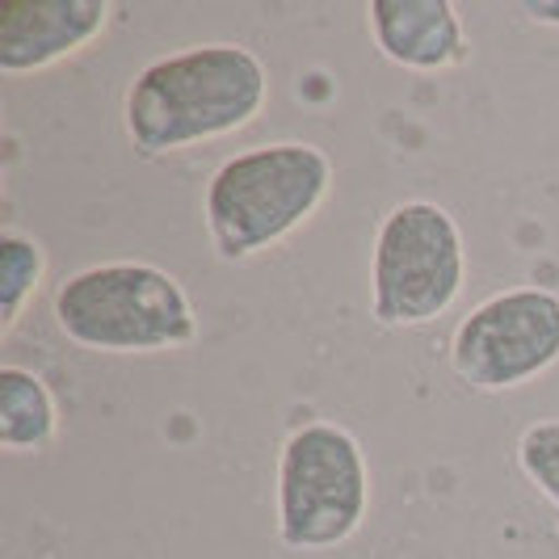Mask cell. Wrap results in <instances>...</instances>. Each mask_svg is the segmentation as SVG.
I'll return each instance as SVG.
<instances>
[{
    "instance_id": "obj_4",
    "label": "cell",
    "mask_w": 559,
    "mask_h": 559,
    "mask_svg": "<svg viewBox=\"0 0 559 559\" xmlns=\"http://www.w3.org/2000/svg\"><path fill=\"white\" fill-rule=\"evenodd\" d=\"M370 513V463L362 442L336 420L299 425L278 450L274 518L286 551H333Z\"/></svg>"
},
{
    "instance_id": "obj_2",
    "label": "cell",
    "mask_w": 559,
    "mask_h": 559,
    "mask_svg": "<svg viewBox=\"0 0 559 559\" xmlns=\"http://www.w3.org/2000/svg\"><path fill=\"white\" fill-rule=\"evenodd\" d=\"M333 156L316 143H257L206 177L202 219L219 261L245 265L286 245L333 194Z\"/></svg>"
},
{
    "instance_id": "obj_8",
    "label": "cell",
    "mask_w": 559,
    "mask_h": 559,
    "mask_svg": "<svg viewBox=\"0 0 559 559\" xmlns=\"http://www.w3.org/2000/svg\"><path fill=\"white\" fill-rule=\"evenodd\" d=\"M366 26L379 56L408 72H454L472 59V38L450 0H370Z\"/></svg>"
},
{
    "instance_id": "obj_11",
    "label": "cell",
    "mask_w": 559,
    "mask_h": 559,
    "mask_svg": "<svg viewBox=\"0 0 559 559\" xmlns=\"http://www.w3.org/2000/svg\"><path fill=\"white\" fill-rule=\"evenodd\" d=\"M518 467L538 488V497L559 509V417L534 420L518 433Z\"/></svg>"
},
{
    "instance_id": "obj_3",
    "label": "cell",
    "mask_w": 559,
    "mask_h": 559,
    "mask_svg": "<svg viewBox=\"0 0 559 559\" xmlns=\"http://www.w3.org/2000/svg\"><path fill=\"white\" fill-rule=\"evenodd\" d=\"M56 329L88 354H173L202 333L194 299L152 261L84 265L56 286Z\"/></svg>"
},
{
    "instance_id": "obj_10",
    "label": "cell",
    "mask_w": 559,
    "mask_h": 559,
    "mask_svg": "<svg viewBox=\"0 0 559 559\" xmlns=\"http://www.w3.org/2000/svg\"><path fill=\"white\" fill-rule=\"evenodd\" d=\"M47 278V249L17 227L0 231V333H13Z\"/></svg>"
},
{
    "instance_id": "obj_7",
    "label": "cell",
    "mask_w": 559,
    "mask_h": 559,
    "mask_svg": "<svg viewBox=\"0 0 559 559\" xmlns=\"http://www.w3.org/2000/svg\"><path fill=\"white\" fill-rule=\"evenodd\" d=\"M110 0H9L0 9V72L34 76L81 56L110 26Z\"/></svg>"
},
{
    "instance_id": "obj_12",
    "label": "cell",
    "mask_w": 559,
    "mask_h": 559,
    "mask_svg": "<svg viewBox=\"0 0 559 559\" xmlns=\"http://www.w3.org/2000/svg\"><path fill=\"white\" fill-rule=\"evenodd\" d=\"M518 13H526L538 26H559V0H522Z\"/></svg>"
},
{
    "instance_id": "obj_1",
    "label": "cell",
    "mask_w": 559,
    "mask_h": 559,
    "mask_svg": "<svg viewBox=\"0 0 559 559\" xmlns=\"http://www.w3.org/2000/svg\"><path fill=\"white\" fill-rule=\"evenodd\" d=\"M270 106V72L240 43H194L152 59L122 93L131 147L160 160L202 143L240 135Z\"/></svg>"
},
{
    "instance_id": "obj_9",
    "label": "cell",
    "mask_w": 559,
    "mask_h": 559,
    "mask_svg": "<svg viewBox=\"0 0 559 559\" xmlns=\"http://www.w3.org/2000/svg\"><path fill=\"white\" fill-rule=\"evenodd\" d=\"M59 438V400L43 374L26 366H0V450L43 454Z\"/></svg>"
},
{
    "instance_id": "obj_6",
    "label": "cell",
    "mask_w": 559,
    "mask_h": 559,
    "mask_svg": "<svg viewBox=\"0 0 559 559\" xmlns=\"http://www.w3.org/2000/svg\"><path fill=\"white\" fill-rule=\"evenodd\" d=\"M559 362V290L509 286L450 333V370L472 392H513Z\"/></svg>"
},
{
    "instance_id": "obj_5",
    "label": "cell",
    "mask_w": 559,
    "mask_h": 559,
    "mask_svg": "<svg viewBox=\"0 0 559 559\" xmlns=\"http://www.w3.org/2000/svg\"><path fill=\"white\" fill-rule=\"evenodd\" d=\"M467 282V245L442 202H395L374 227L370 316L379 329H420L447 316Z\"/></svg>"
}]
</instances>
